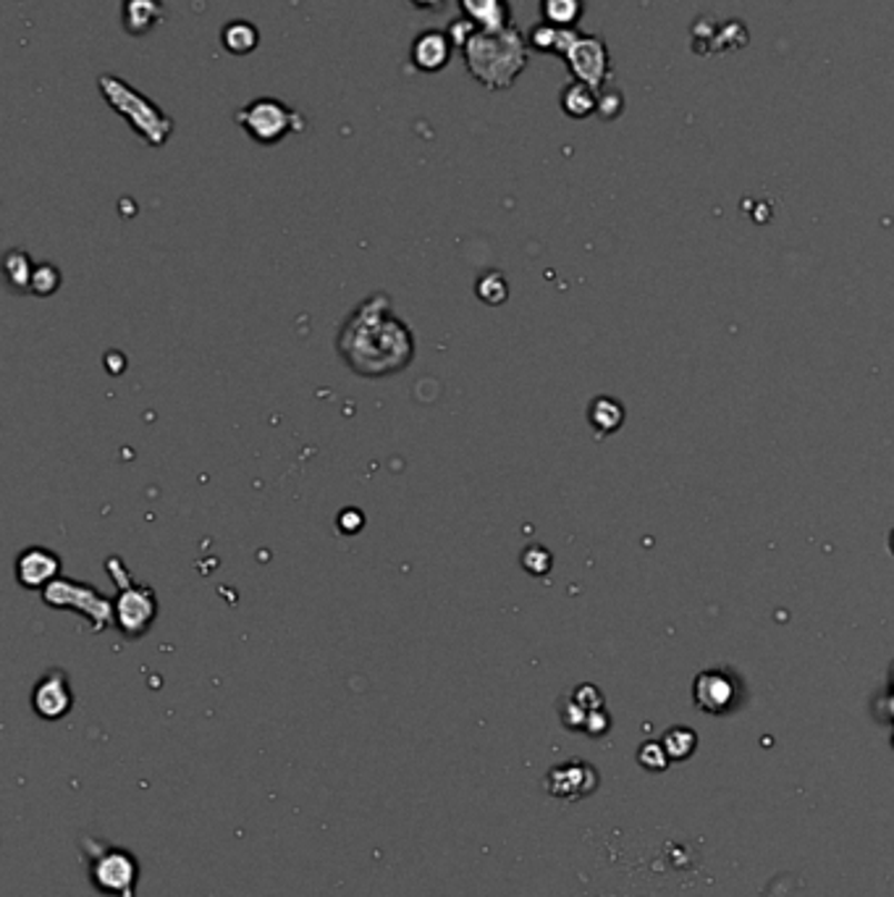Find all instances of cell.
<instances>
[{"label":"cell","mask_w":894,"mask_h":897,"mask_svg":"<svg viewBox=\"0 0 894 897\" xmlns=\"http://www.w3.org/2000/svg\"><path fill=\"white\" fill-rule=\"evenodd\" d=\"M336 352L357 376L388 378L413 365L417 344L413 328L394 313L391 299L376 292L341 323Z\"/></svg>","instance_id":"6da1fadb"},{"label":"cell","mask_w":894,"mask_h":897,"mask_svg":"<svg viewBox=\"0 0 894 897\" xmlns=\"http://www.w3.org/2000/svg\"><path fill=\"white\" fill-rule=\"evenodd\" d=\"M467 71L488 90H507L527 66L525 37L511 24L501 32H475L461 48Z\"/></svg>","instance_id":"7a4b0ae2"},{"label":"cell","mask_w":894,"mask_h":897,"mask_svg":"<svg viewBox=\"0 0 894 897\" xmlns=\"http://www.w3.org/2000/svg\"><path fill=\"white\" fill-rule=\"evenodd\" d=\"M100 92L102 98L108 100L116 114L121 119L129 121V127L137 131L145 142H150L152 147H160L171 137L173 121L171 116H166L156 102L145 95H139L135 87H129L119 77H100Z\"/></svg>","instance_id":"3957f363"},{"label":"cell","mask_w":894,"mask_h":897,"mask_svg":"<svg viewBox=\"0 0 894 897\" xmlns=\"http://www.w3.org/2000/svg\"><path fill=\"white\" fill-rule=\"evenodd\" d=\"M106 570L111 572L113 583L119 585V595L113 599L116 628H119L123 638L137 641V638H142L145 632L152 628V622H156L158 595L148 585H137L129 575L127 564H123L119 556L108 559Z\"/></svg>","instance_id":"277c9868"},{"label":"cell","mask_w":894,"mask_h":897,"mask_svg":"<svg viewBox=\"0 0 894 897\" xmlns=\"http://www.w3.org/2000/svg\"><path fill=\"white\" fill-rule=\"evenodd\" d=\"M40 593L48 607L69 609V612L82 614L85 620L90 622L92 632H102L116 624L113 601L90 583H77V580L58 578Z\"/></svg>","instance_id":"5b68a950"},{"label":"cell","mask_w":894,"mask_h":897,"mask_svg":"<svg viewBox=\"0 0 894 897\" xmlns=\"http://www.w3.org/2000/svg\"><path fill=\"white\" fill-rule=\"evenodd\" d=\"M82 848L87 850V858H90V877L102 895L135 897L139 866L131 852L102 845L92 840V837L82 840Z\"/></svg>","instance_id":"8992f818"},{"label":"cell","mask_w":894,"mask_h":897,"mask_svg":"<svg viewBox=\"0 0 894 897\" xmlns=\"http://www.w3.org/2000/svg\"><path fill=\"white\" fill-rule=\"evenodd\" d=\"M237 124L258 145H278L291 131L305 129L302 116L276 98H258L247 102L237 114Z\"/></svg>","instance_id":"52a82bcc"},{"label":"cell","mask_w":894,"mask_h":897,"mask_svg":"<svg viewBox=\"0 0 894 897\" xmlns=\"http://www.w3.org/2000/svg\"><path fill=\"white\" fill-rule=\"evenodd\" d=\"M61 570H63L61 556H58L53 549L46 546H29L24 551H19L17 564H13L17 583L21 588H27V591H46L53 580L61 578Z\"/></svg>","instance_id":"ba28073f"},{"label":"cell","mask_w":894,"mask_h":897,"mask_svg":"<svg viewBox=\"0 0 894 897\" xmlns=\"http://www.w3.org/2000/svg\"><path fill=\"white\" fill-rule=\"evenodd\" d=\"M71 706H74V693H71L69 674L63 669H50L48 674H42L32 690L34 714L56 722V719L69 714Z\"/></svg>","instance_id":"9c48e42d"},{"label":"cell","mask_w":894,"mask_h":897,"mask_svg":"<svg viewBox=\"0 0 894 897\" xmlns=\"http://www.w3.org/2000/svg\"><path fill=\"white\" fill-rule=\"evenodd\" d=\"M454 42L449 40V34L438 32V29H428V32H420L413 42V61L420 71H441L451 58Z\"/></svg>","instance_id":"30bf717a"},{"label":"cell","mask_w":894,"mask_h":897,"mask_svg":"<svg viewBox=\"0 0 894 897\" xmlns=\"http://www.w3.org/2000/svg\"><path fill=\"white\" fill-rule=\"evenodd\" d=\"M461 17L470 19L480 32H501L511 27L507 0H459Z\"/></svg>","instance_id":"8fae6325"},{"label":"cell","mask_w":894,"mask_h":897,"mask_svg":"<svg viewBox=\"0 0 894 897\" xmlns=\"http://www.w3.org/2000/svg\"><path fill=\"white\" fill-rule=\"evenodd\" d=\"M166 6L163 0H123V29L131 37H142L156 29L163 21Z\"/></svg>","instance_id":"7c38bea8"},{"label":"cell","mask_w":894,"mask_h":897,"mask_svg":"<svg viewBox=\"0 0 894 897\" xmlns=\"http://www.w3.org/2000/svg\"><path fill=\"white\" fill-rule=\"evenodd\" d=\"M34 266H38V263H32V257H29L24 249H11V253H6L3 274H6V282H9V286L13 292H29V289H32Z\"/></svg>","instance_id":"4fadbf2b"},{"label":"cell","mask_w":894,"mask_h":897,"mask_svg":"<svg viewBox=\"0 0 894 897\" xmlns=\"http://www.w3.org/2000/svg\"><path fill=\"white\" fill-rule=\"evenodd\" d=\"M695 693H698V703L706 706L708 711H722L732 698V686L724 674L708 672L698 678V690Z\"/></svg>","instance_id":"5bb4252c"},{"label":"cell","mask_w":894,"mask_h":897,"mask_svg":"<svg viewBox=\"0 0 894 897\" xmlns=\"http://www.w3.org/2000/svg\"><path fill=\"white\" fill-rule=\"evenodd\" d=\"M224 48L234 56H247L258 48V29L247 21H231L224 27Z\"/></svg>","instance_id":"9a60e30c"},{"label":"cell","mask_w":894,"mask_h":897,"mask_svg":"<svg viewBox=\"0 0 894 897\" xmlns=\"http://www.w3.org/2000/svg\"><path fill=\"white\" fill-rule=\"evenodd\" d=\"M475 294L483 299V303L496 307L504 305L509 297V286L507 278H504L501 270H486V274L478 276V284H475Z\"/></svg>","instance_id":"2e32d148"},{"label":"cell","mask_w":894,"mask_h":897,"mask_svg":"<svg viewBox=\"0 0 894 897\" xmlns=\"http://www.w3.org/2000/svg\"><path fill=\"white\" fill-rule=\"evenodd\" d=\"M61 270H58L53 263H38L34 266V276H32V292L34 297H53V294L61 289Z\"/></svg>","instance_id":"e0dca14e"},{"label":"cell","mask_w":894,"mask_h":897,"mask_svg":"<svg viewBox=\"0 0 894 897\" xmlns=\"http://www.w3.org/2000/svg\"><path fill=\"white\" fill-rule=\"evenodd\" d=\"M544 17L548 24H572L580 17V0H544Z\"/></svg>","instance_id":"ac0fdd59"},{"label":"cell","mask_w":894,"mask_h":897,"mask_svg":"<svg viewBox=\"0 0 894 897\" xmlns=\"http://www.w3.org/2000/svg\"><path fill=\"white\" fill-rule=\"evenodd\" d=\"M590 421H593V425H598L600 431H614L622 421L619 404L612 400H596L590 410Z\"/></svg>","instance_id":"d6986e66"},{"label":"cell","mask_w":894,"mask_h":897,"mask_svg":"<svg viewBox=\"0 0 894 897\" xmlns=\"http://www.w3.org/2000/svg\"><path fill=\"white\" fill-rule=\"evenodd\" d=\"M523 568L530 572L533 578H544L548 570H552V554H548V549L544 546H527L523 551Z\"/></svg>","instance_id":"ffe728a7"},{"label":"cell","mask_w":894,"mask_h":897,"mask_svg":"<svg viewBox=\"0 0 894 897\" xmlns=\"http://www.w3.org/2000/svg\"><path fill=\"white\" fill-rule=\"evenodd\" d=\"M336 525H339V531L344 535H355V533H360L365 528V514H362V510H355V506H351V510H344L339 514Z\"/></svg>","instance_id":"44dd1931"},{"label":"cell","mask_w":894,"mask_h":897,"mask_svg":"<svg viewBox=\"0 0 894 897\" xmlns=\"http://www.w3.org/2000/svg\"><path fill=\"white\" fill-rule=\"evenodd\" d=\"M409 3L417 6V9H423V11H438V9H444L446 0H409Z\"/></svg>","instance_id":"7402d4cb"},{"label":"cell","mask_w":894,"mask_h":897,"mask_svg":"<svg viewBox=\"0 0 894 897\" xmlns=\"http://www.w3.org/2000/svg\"><path fill=\"white\" fill-rule=\"evenodd\" d=\"M890 546L894 549V531H892V539H890Z\"/></svg>","instance_id":"603a6c76"}]
</instances>
